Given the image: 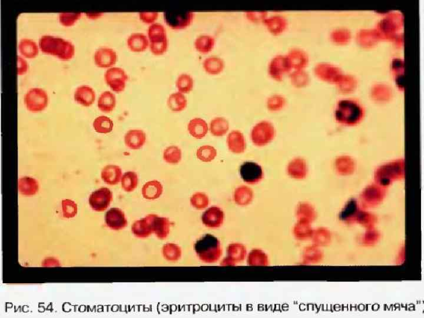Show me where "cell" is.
Masks as SVG:
<instances>
[{"label": "cell", "instance_id": "cell-1", "mask_svg": "<svg viewBox=\"0 0 424 318\" xmlns=\"http://www.w3.org/2000/svg\"><path fill=\"white\" fill-rule=\"evenodd\" d=\"M38 46L43 53L56 57L63 61L72 59L76 52L72 43L51 35H42L39 39Z\"/></svg>", "mask_w": 424, "mask_h": 318}, {"label": "cell", "instance_id": "cell-2", "mask_svg": "<svg viewBox=\"0 0 424 318\" xmlns=\"http://www.w3.org/2000/svg\"><path fill=\"white\" fill-rule=\"evenodd\" d=\"M276 136V129L271 121L263 120L253 127L251 138L257 147H264L272 142Z\"/></svg>", "mask_w": 424, "mask_h": 318}, {"label": "cell", "instance_id": "cell-3", "mask_svg": "<svg viewBox=\"0 0 424 318\" xmlns=\"http://www.w3.org/2000/svg\"><path fill=\"white\" fill-rule=\"evenodd\" d=\"M49 101L48 94L42 88H31L24 96V103L27 111L32 113L45 111L49 104Z\"/></svg>", "mask_w": 424, "mask_h": 318}, {"label": "cell", "instance_id": "cell-4", "mask_svg": "<svg viewBox=\"0 0 424 318\" xmlns=\"http://www.w3.org/2000/svg\"><path fill=\"white\" fill-rule=\"evenodd\" d=\"M164 17L170 29L180 30L187 29L192 25L195 14L191 11H168L164 12Z\"/></svg>", "mask_w": 424, "mask_h": 318}, {"label": "cell", "instance_id": "cell-5", "mask_svg": "<svg viewBox=\"0 0 424 318\" xmlns=\"http://www.w3.org/2000/svg\"><path fill=\"white\" fill-rule=\"evenodd\" d=\"M105 80L110 88L116 93L124 92L128 80V76L124 69L113 67L106 71Z\"/></svg>", "mask_w": 424, "mask_h": 318}, {"label": "cell", "instance_id": "cell-6", "mask_svg": "<svg viewBox=\"0 0 424 318\" xmlns=\"http://www.w3.org/2000/svg\"><path fill=\"white\" fill-rule=\"evenodd\" d=\"M287 56L277 54L273 57L268 66V73L273 80L280 81L291 68Z\"/></svg>", "mask_w": 424, "mask_h": 318}, {"label": "cell", "instance_id": "cell-7", "mask_svg": "<svg viewBox=\"0 0 424 318\" xmlns=\"http://www.w3.org/2000/svg\"><path fill=\"white\" fill-rule=\"evenodd\" d=\"M112 200V191L108 188L101 187L91 194L89 198V203L93 210L104 211L108 209Z\"/></svg>", "mask_w": 424, "mask_h": 318}, {"label": "cell", "instance_id": "cell-8", "mask_svg": "<svg viewBox=\"0 0 424 318\" xmlns=\"http://www.w3.org/2000/svg\"><path fill=\"white\" fill-rule=\"evenodd\" d=\"M239 173L244 181L249 184H255L264 178V171L259 164L246 162L241 165Z\"/></svg>", "mask_w": 424, "mask_h": 318}, {"label": "cell", "instance_id": "cell-9", "mask_svg": "<svg viewBox=\"0 0 424 318\" xmlns=\"http://www.w3.org/2000/svg\"><path fill=\"white\" fill-rule=\"evenodd\" d=\"M95 64L100 68H111L116 63L117 54L116 51L108 47H102L96 50L94 54Z\"/></svg>", "mask_w": 424, "mask_h": 318}, {"label": "cell", "instance_id": "cell-10", "mask_svg": "<svg viewBox=\"0 0 424 318\" xmlns=\"http://www.w3.org/2000/svg\"><path fill=\"white\" fill-rule=\"evenodd\" d=\"M105 222L110 228L114 230L122 229L128 225L124 212L118 208H112L107 212Z\"/></svg>", "mask_w": 424, "mask_h": 318}, {"label": "cell", "instance_id": "cell-11", "mask_svg": "<svg viewBox=\"0 0 424 318\" xmlns=\"http://www.w3.org/2000/svg\"><path fill=\"white\" fill-rule=\"evenodd\" d=\"M74 99L78 104L84 107L89 108L94 103L96 100V93L89 86H78L75 90Z\"/></svg>", "mask_w": 424, "mask_h": 318}, {"label": "cell", "instance_id": "cell-12", "mask_svg": "<svg viewBox=\"0 0 424 318\" xmlns=\"http://www.w3.org/2000/svg\"><path fill=\"white\" fill-rule=\"evenodd\" d=\"M229 150L235 154H241L247 149V141L244 135L240 131L234 130L227 137Z\"/></svg>", "mask_w": 424, "mask_h": 318}, {"label": "cell", "instance_id": "cell-13", "mask_svg": "<svg viewBox=\"0 0 424 318\" xmlns=\"http://www.w3.org/2000/svg\"><path fill=\"white\" fill-rule=\"evenodd\" d=\"M126 146L131 150L136 151L144 146L146 141V134L140 129L130 130L125 135Z\"/></svg>", "mask_w": 424, "mask_h": 318}, {"label": "cell", "instance_id": "cell-14", "mask_svg": "<svg viewBox=\"0 0 424 318\" xmlns=\"http://www.w3.org/2000/svg\"><path fill=\"white\" fill-rule=\"evenodd\" d=\"M150 42L147 35L141 33L130 34L127 40L128 48L134 53L144 52L149 47Z\"/></svg>", "mask_w": 424, "mask_h": 318}, {"label": "cell", "instance_id": "cell-15", "mask_svg": "<svg viewBox=\"0 0 424 318\" xmlns=\"http://www.w3.org/2000/svg\"><path fill=\"white\" fill-rule=\"evenodd\" d=\"M263 24L269 33L275 36L282 34L287 26L286 19L279 15H273L268 17Z\"/></svg>", "mask_w": 424, "mask_h": 318}, {"label": "cell", "instance_id": "cell-16", "mask_svg": "<svg viewBox=\"0 0 424 318\" xmlns=\"http://www.w3.org/2000/svg\"><path fill=\"white\" fill-rule=\"evenodd\" d=\"M39 188L38 180L32 177L24 176L18 180V192L23 196H34L38 193Z\"/></svg>", "mask_w": 424, "mask_h": 318}, {"label": "cell", "instance_id": "cell-17", "mask_svg": "<svg viewBox=\"0 0 424 318\" xmlns=\"http://www.w3.org/2000/svg\"><path fill=\"white\" fill-rule=\"evenodd\" d=\"M101 178L109 185H116L121 181L122 171L120 167L114 164L107 165L101 172Z\"/></svg>", "mask_w": 424, "mask_h": 318}, {"label": "cell", "instance_id": "cell-18", "mask_svg": "<svg viewBox=\"0 0 424 318\" xmlns=\"http://www.w3.org/2000/svg\"><path fill=\"white\" fill-rule=\"evenodd\" d=\"M188 132L194 138H204L209 131V125L204 119L196 117L189 121L188 125Z\"/></svg>", "mask_w": 424, "mask_h": 318}, {"label": "cell", "instance_id": "cell-19", "mask_svg": "<svg viewBox=\"0 0 424 318\" xmlns=\"http://www.w3.org/2000/svg\"><path fill=\"white\" fill-rule=\"evenodd\" d=\"M225 67L223 58L212 56L206 58L203 62V68L205 72L210 75H217L223 72Z\"/></svg>", "mask_w": 424, "mask_h": 318}, {"label": "cell", "instance_id": "cell-20", "mask_svg": "<svg viewBox=\"0 0 424 318\" xmlns=\"http://www.w3.org/2000/svg\"><path fill=\"white\" fill-rule=\"evenodd\" d=\"M18 49L23 56L28 58L36 57L39 53V46L36 42L27 38L19 40Z\"/></svg>", "mask_w": 424, "mask_h": 318}, {"label": "cell", "instance_id": "cell-21", "mask_svg": "<svg viewBox=\"0 0 424 318\" xmlns=\"http://www.w3.org/2000/svg\"><path fill=\"white\" fill-rule=\"evenodd\" d=\"M116 97L115 94L110 91H105L101 93L97 101V107L99 110L105 113H109L113 111L116 108Z\"/></svg>", "mask_w": 424, "mask_h": 318}, {"label": "cell", "instance_id": "cell-22", "mask_svg": "<svg viewBox=\"0 0 424 318\" xmlns=\"http://www.w3.org/2000/svg\"><path fill=\"white\" fill-rule=\"evenodd\" d=\"M167 104L170 111L180 112L187 107L188 100L184 94L177 92L170 94L167 100Z\"/></svg>", "mask_w": 424, "mask_h": 318}, {"label": "cell", "instance_id": "cell-23", "mask_svg": "<svg viewBox=\"0 0 424 318\" xmlns=\"http://www.w3.org/2000/svg\"><path fill=\"white\" fill-rule=\"evenodd\" d=\"M209 128L210 132L213 136L221 137L228 132L229 123L224 117H216L211 120Z\"/></svg>", "mask_w": 424, "mask_h": 318}, {"label": "cell", "instance_id": "cell-24", "mask_svg": "<svg viewBox=\"0 0 424 318\" xmlns=\"http://www.w3.org/2000/svg\"><path fill=\"white\" fill-rule=\"evenodd\" d=\"M216 44L215 38L208 34L198 36L194 43L196 50L201 54H208L212 51Z\"/></svg>", "mask_w": 424, "mask_h": 318}, {"label": "cell", "instance_id": "cell-25", "mask_svg": "<svg viewBox=\"0 0 424 318\" xmlns=\"http://www.w3.org/2000/svg\"><path fill=\"white\" fill-rule=\"evenodd\" d=\"M148 37L150 43H160L168 40L165 27L160 23H154L149 27Z\"/></svg>", "mask_w": 424, "mask_h": 318}, {"label": "cell", "instance_id": "cell-26", "mask_svg": "<svg viewBox=\"0 0 424 318\" xmlns=\"http://www.w3.org/2000/svg\"><path fill=\"white\" fill-rule=\"evenodd\" d=\"M163 192V186L157 180L146 183L142 188V194L147 199H156L160 197Z\"/></svg>", "mask_w": 424, "mask_h": 318}, {"label": "cell", "instance_id": "cell-27", "mask_svg": "<svg viewBox=\"0 0 424 318\" xmlns=\"http://www.w3.org/2000/svg\"><path fill=\"white\" fill-rule=\"evenodd\" d=\"M114 126L113 121L109 117L105 116H98L94 119L93 127L94 131L101 134H108L113 131Z\"/></svg>", "mask_w": 424, "mask_h": 318}, {"label": "cell", "instance_id": "cell-28", "mask_svg": "<svg viewBox=\"0 0 424 318\" xmlns=\"http://www.w3.org/2000/svg\"><path fill=\"white\" fill-rule=\"evenodd\" d=\"M224 214L219 208L213 207L210 208L203 215V221L209 225H218L223 222Z\"/></svg>", "mask_w": 424, "mask_h": 318}, {"label": "cell", "instance_id": "cell-29", "mask_svg": "<svg viewBox=\"0 0 424 318\" xmlns=\"http://www.w3.org/2000/svg\"><path fill=\"white\" fill-rule=\"evenodd\" d=\"M176 86L179 92L188 94L192 91L194 87L193 78L187 73H182L177 78Z\"/></svg>", "mask_w": 424, "mask_h": 318}, {"label": "cell", "instance_id": "cell-30", "mask_svg": "<svg viewBox=\"0 0 424 318\" xmlns=\"http://www.w3.org/2000/svg\"><path fill=\"white\" fill-rule=\"evenodd\" d=\"M138 176L136 172L129 171L125 173L121 179L122 187L127 192H132L138 185Z\"/></svg>", "mask_w": 424, "mask_h": 318}, {"label": "cell", "instance_id": "cell-31", "mask_svg": "<svg viewBox=\"0 0 424 318\" xmlns=\"http://www.w3.org/2000/svg\"><path fill=\"white\" fill-rule=\"evenodd\" d=\"M216 156V149L209 145L200 147L196 152L197 158L203 162H211L215 159Z\"/></svg>", "mask_w": 424, "mask_h": 318}, {"label": "cell", "instance_id": "cell-32", "mask_svg": "<svg viewBox=\"0 0 424 318\" xmlns=\"http://www.w3.org/2000/svg\"><path fill=\"white\" fill-rule=\"evenodd\" d=\"M181 151L179 147L170 146L165 149L164 152V159L166 163L177 164L181 160Z\"/></svg>", "mask_w": 424, "mask_h": 318}, {"label": "cell", "instance_id": "cell-33", "mask_svg": "<svg viewBox=\"0 0 424 318\" xmlns=\"http://www.w3.org/2000/svg\"><path fill=\"white\" fill-rule=\"evenodd\" d=\"M267 108L269 111L276 112L282 109L285 104V98L278 94H272L267 100Z\"/></svg>", "mask_w": 424, "mask_h": 318}, {"label": "cell", "instance_id": "cell-34", "mask_svg": "<svg viewBox=\"0 0 424 318\" xmlns=\"http://www.w3.org/2000/svg\"><path fill=\"white\" fill-rule=\"evenodd\" d=\"M62 211L63 217L67 219L74 218L77 214L78 207L77 203L71 199L62 200Z\"/></svg>", "mask_w": 424, "mask_h": 318}, {"label": "cell", "instance_id": "cell-35", "mask_svg": "<svg viewBox=\"0 0 424 318\" xmlns=\"http://www.w3.org/2000/svg\"><path fill=\"white\" fill-rule=\"evenodd\" d=\"M82 13H60L58 14L59 22L65 27L73 26L82 17Z\"/></svg>", "mask_w": 424, "mask_h": 318}, {"label": "cell", "instance_id": "cell-36", "mask_svg": "<svg viewBox=\"0 0 424 318\" xmlns=\"http://www.w3.org/2000/svg\"><path fill=\"white\" fill-rule=\"evenodd\" d=\"M287 57L291 66L295 68H300L304 66L306 62V57L302 53L297 52V51H292L289 53Z\"/></svg>", "mask_w": 424, "mask_h": 318}, {"label": "cell", "instance_id": "cell-37", "mask_svg": "<svg viewBox=\"0 0 424 318\" xmlns=\"http://www.w3.org/2000/svg\"><path fill=\"white\" fill-rule=\"evenodd\" d=\"M245 15L249 22L255 24H263L265 19L268 17V12L265 11H247Z\"/></svg>", "mask_w": 424, "mask_h": 318}, {"label": "cell", "instance_id": "cell-38", "mask_svg": "<svg viewBox=\"0 0 424 318\" xmlns=\"http://www.w3.org/2000/svg\"><path fill=\"white\" fill-rule=\"evenodd\" d=\"M251 197V191L247 187L238 188L236 192V201L239 204H241V205L248 203Z\"/></svg>", "mask_w": 424, "mask_h": 318}, {"label": "cell", "instance_id": "cell-39", "mask_svg": "<svg viewBox=\"0 0 424 318\" xmlns=\"http://www.w3.org/2000/svg\"><path fill=\"white\" fill-rule=\"evenodd\" d=\"M191 203L197 209H203L208 205L209 200L205 194L197 193L192 196Z\"/></svg>", "mask_w": 424, "mask_h": 318}, {"label": "cell", "instance_id": "cell-40", "mask_svg": "<svg viewBox=\"0 0 424 318\" xmlns=\"http://www.w3.org/2000/svg\"><path fill=\"white\" fill-rule=\"evenodd\" d=\"M168 40L160 43H150V52L155 56H161L168 50Z\"/></svg>", "mask_w": 424, "mask_h": 318}, {"label": "cell", "instance_id": "cell-41", "mask_svg": "<svg viewBox=\"0 0 424 318\" xmlns=\"http://www.w3.org/2000/svg\"><path fill=\"white\" fill-rule=\"evenodd\" d=\"M304 164L300 161H294L289 164L288 171L289 174L292 176L299 177L302 176L305 173Z\"/></svg>", "mask_w": 424, "mask_h": 318}, {"label": "cell", "instance_id": "cell-42", "mask_svg": "<svg viewBox=\"0 0 424 318\" xmlns=\"http://www.w3.org/2000/svg\"><path fill=\"white\" fill-rule=\"evenodd\" d=\"M138 17L142 22L151 25L157 20L158 13L157 12H140Z\"/></svg>", "mask_w": 424, "mask_h": 318}, {"label": "cell", "instance_id": "cell-43", "mask_svg": "<svg viewBox=\"0 0 424 318\" xmlns=\"http://www.w3.org/2000/svg\"><path fill=\"white\" fill-rule=\"evenodd\" d=\"M17 70L18 76L25 74L29 69V65L25 58L21 56L17 57Z\"/></svg>", "mask_w": 424, "mask_h": 318}, {"label": "cell", "instance_id": "cell-44", "mask_svg": "<svg viewBox=\"0 0 424 318\" xmlns=\"http://www.w3.org/2000/svg\"><path fill=\"white\" fill-rule=\"evenodd\" d=\"M86 16L89 19H96L100 18L104 15V13H100V12H89V13H85Z\"/></svg>", "mask_w": 424, "mask_h": 318}]
</instances>
